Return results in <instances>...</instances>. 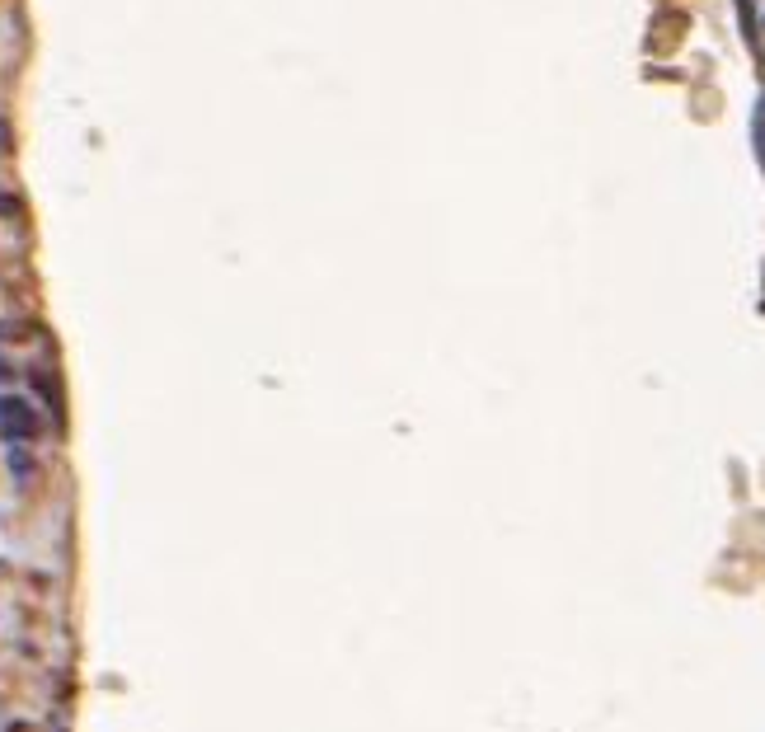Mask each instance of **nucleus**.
Masks as SVG:
<instances>
[{
	"mask_svg": "<svg viewBox=\"0 0 765 732\" xmlns=\"http://www.w3.org/2000/svg\"><path fill=\"white\" fill-rule=\"evenodd\" d=\"M43 437V413L33 409L24 395L0 390V442L5 446H33Z\"/></svg>",
	"mask_w": 765,
	"mask_h": 732,
	"instance_id": "obj_1",
	"label": "nucleus"
},
{
	"mask_svg": "<svg viewBox=\"0 0 765 732\" xmlns=\"http://www.w3.org/2000/svg\"><path fill=\"white\" fill-rule=\"evenodd\" d=\"M10 474L19 479V488L33 479V456H29V446H10Z\"/></svg>",
	"mask_w": 765,
	"mask_h": 732,
	"instance_id": "obj_2",
	"label": "nucleus"
},
{
	"mask_svg": "<svg viewBox=\"0 0 765 732\" xmlns=\"http://www.w3.org/2000/svg\"><path fill=\"white\" fill-rule=\"evenodd\" d=\"M5 146H10V137H5V127H0V151H5Z\"/></svg>",
	"mask_w": 765,
	"mask_h": 732,
	"instance_id": "obj_3",
	"label": "nucleus"
}]
</instances>
